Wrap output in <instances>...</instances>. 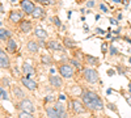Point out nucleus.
<instances>
[{"label":"nucleus","mask_w":131,"mask_h":118,"mask_svg":"<svg viewBox=\"0 0 131 118\" xmlns=\"http://www.w3.org/2000/svg\"><path fill=\"white\" fill-rule=\"evenodd\" d=\"M72 109H73L75 113H77V114H81V113L85 111L84 104H83L81 101H79V100H72Z\"/></svg>","instance_id":"obj_10"},{"label":"nucleus","mask_w":131,"mask_h":118,"mask_svg":"<svg viewBox=\"0 0 131 118\" xmlns=\"http://www.w3.org/2000/svg\"><path fill=\"white\" fill-rule=\"evenodd\" d=\"M30 16L33 18H45V11L42 9V7H36L34 12Z\"/></svg>","instance_id":"obj_18"},{"label":"nucleus","mask_w":131,"mask_h":118,"mask_svg":"<svg viewBox=\"0 0 131 118\" xmlns=\"http://www.w3.org/2000/svg\"><path fill=\"white\" fill-rule=\"evenodd\" d=\"M59 72H60V75L63 76V78H72L73 76V68L69 64H62V66H59Z\"/></svg>","instance_id":"obj_5"},{"label":"nucleus","mask_w":131,"mask_h":118,"mask_svg":"<svg viewBox=\"0 0 131 118\" xmlns=\"http://www.w3.org/2000/svg\"><path fill=\"white\" fill-rule=\"evenodd\" d=\"M84 79L91 84H96L98 81V72L94 68H84Z\"/></svg>","instance_id":"obj_2"},{"label":"nucleus","mask_w":131,"mask_h":118,"mask_svg":"<svg viewBox=\"0 0 131 118\" xmlns=\"http://www.w3.org/2000/svg\"><path fill=\"white\" fill-rule=\"evenodd\" d=\"M41 62L43 64H51L53 63V58L50 55H41Z\"/></svg>","instance_id":"obj_24"},{"label":"nucleus","mask_w":131,"mask_h":118,"mask_svg":"<svg viewBox=\"0 0 131 118\" xmlns=\"http://www.w3.org/2000/svg\"><path fill=\"white\" fill-rule=\"evenodd\" d=\"M46 47L49 50H51V51H64V49H66L64 46H62V45L59 42H56V41H47Z\"/></svg>","instance_id":"obj_6"},{"label":"nucleus","mask_w":131,"mask_h":118,"mask_svg":"<svg viewBox=\"0 0 131 118\" xmlns=\"http://www.w3.org/2000/svg\"><path fill=\"white\" fill-rule=\"evenodd\" d=\"M129 1H130V0H122V3L124 5H129Z\"/></svg>","instance_id":"obj_38"},{"label":"nucleus","mask_w":131,"mask_h":118,"mask_svg":"<svg viewBox=\"0 0 131 118\" xmlns=\"http://www.w3.org/2000/svg\"><path fill=\"white\" fill-rule=\"evenodd\" d=\"M63 43H64V47L66 49H71V47H73L76 45L75 41H72L71 38H68V37H64L63 38Z\"/></svg>","instance_id":"obj_22"},{"label":"nucleus","mask_w":131,"mask_h":118,"mask_svg":"<svg viewBox=\"0 0 131 118\" xmlns=\"http://www.w3.org/2000/svg\"><path fill=\"white\" fill-rule=\"evenodd\" d=\"M56 109V113H58L59 118H67V110H66V106L63 105L60 101H58V102L55 104V106H54Z\"/></svg>","instance_id":"obj_11"},{"label":"nucleus","mask_w":131,"mask_h":118,"mask_svg":"<svg viewBox=\"0 0 131 118\" xmlns=\"http://www.w3.org/2000/svg\"><path fill=\"white\" fill-rule=\"evenodd\" d=\"M49 80H50V84L53 85V87H55V88H60L62 84H63L62 79H60L59 76H55V75H50Z\"/></svg>","instance_id":"obj_12"},{"label":"nucleus","mask_w":131,"mask_h":118,"mask_svg":"<svg viewBox=\"0 0 131 118\" xmlns=\"http://www.w3.org/2000/svg\"><path fill=\"white\" fill-rule=\"evenodd\" d=\"M3 83H4V85H8L9 83H8V79H3Z\"/></svg>","instance_id":"obj_37"},{"label":"nucleus","mask_w":131,"mask_h":118,"mask_svg":"<svg viewBox=\"0 0 131 118\" xmlns=\"http://www.w3.org/2000/svg\"><path fill=\"white\" fill-rule=\"evenodd\" d=\"M129 62H130V63H131V58H130V59H129Z\"/></svg>","instance_id":"obj_44"},{"label":"nucleus","mask_w":131,"mask_h":118,"mask_svg":"<svg viewBox=\"0 0 131 118\" xmlns=\"http://www.w3.org/2000/svg\"><path fill=\"white\" fill-rule=\"evenodd\" d=\"M45 104H50V102H53V101H55V97H54V94H49V96H46L45 97Z\"/></svg>","instance_id":"obj_28"},{"label":"nucleus","mask_w":131,"mask_h":118,"mask_svg":"<svg viewBox=\"0 0 131 118\" xmlns=\"http://www.w3.org/2000/svg\"><path fill=\"white\" fill-rule=\"evenodd\" d=\"M0 97L1 98H4V100H7V93H5V91H0Z\"/></svg>","instance_id":"obj_33"},{"label":"nucleus","mask_w":131,"mask_h":118,"mask_svg":"<svg viewBox=\"0 0 131 118\" xmlns=\"http://www.w3.org/2000/svg\"><path fill=\"white\" fill-rule=\"evenodd\" d=\"M108 108L111 109V110H114V111H117V106H114L113 104H108Z\"/></svg>","instance_id":"obj_35"},{"label":"nucleus","mask_w":131,"mask_h":118,"mask_svg":"<svg viewBox=\"0 0 131 118\" xmlns=\"http://www.w3.org/2000/svg\"><path fill=\"white\" fill-rule=\"evenodd\" d=\"M9 67H11V62L8 55L0 49V68H9Z\"/></svg>","instance_id":"obj_8"},{"label":"nucleus","mask_w":131,"mask_h":118,"mask_svg":"<svg viewBox=\"0 0 131 118\" xmlns=\"http://www.w3.org/2000/svg\"><path fill=\"white\" fill-rule=\"evenodd\" d=\"M18 118H34L31 113H26V111H21L18 113Z\"/></svg>","instance_id":"obj_25"},{"label":"nucleus","mask_w":131,"mask_h":118,"mask_svg":"<svg viewBox=\"0 0 131 118\" xmlns=\"http://www.w3.org/2000/svg\"><path fill=\"white\" fill-rule=\"evenodd\" d=\"M113 1H114V3H121L122 0H113Z\"/></svg>","instance_id":"obj_41"},{"label":"nucleus","mask_w":131,"mask_h":118,"mask_svg":"<svg viewBox=\"0 0 131 118\" xmlns=\"http://www.w3.org/2000/svg\"><path fill=\"white\" fill-rule=\"evenodd\" d=\"M0 12H3V5L0 4Z\"/></svg>","instance_id":"obj_42"},{"label":"nucleus","mask_w":131,"mask_h":118,"mask_svg":"<svg viewBox=\"0 0 131 118\" xmlns=\"http://www.w3.org/2000/svg\"><path fill=\"white\" fill-rule=\"evenodd\" d=\"M0 26H1V22H0Z\"/></svg>","instance_id":"obj_45"},{"label":"nucleus","mask_w":131,"mask_h":118,"mask_svg":"<svg viewBox=\"0 0 131 118\" xmlns=\"http://www.w3.org/2000/svg\"><path fill=\"white\" fill-rule=\"evenodd\" d=\"M9 1H12V3H13V1H16V0H9Z\"/></svg>","instance_id":"obj_43"},{"label":"nucleus","mask_w":131,"mask_h":118,"mask_svg":"<svg viewBox=\"0 0 131 118\" xmlns=\"http://www.w3.org/2000/svg\"><path fill=\"white\" fill-rule=\"evenodd\" d=\"M85 62L88 63V64L91 66H97L98 64V58H96V56H92V55H85Z\"/></svg>","instance_id":"obj_21"},{"label":"nucleus","mask_w":131,"mask_h":118,"mask_svg":"<svg viewBox=\"0 0 131 118\" xmlns=\"http://www.w3.org/2000/svg\"><path fill=\"white\" fill-rule=\"evenodd\" d=\"M20 109L22 111H26V113H34V105L31 104V101L29 100V98H22V100L20 101Z\"/></svg>","instance_id":"obj_4"},{"label":"nucleus","mask_w":131,"mask_h":118,"mask_svg":"<svg viewBox=\"0 0 131 118\" xmlns=\"http://www.w3.org/2000/svg\"><path fill=\"white\" fill-rule=\"evenodd\" d=\"M46 114H47L49 118H59L58 113H56V109L53 108V106H47L46 108Z\"/></svg>","instance_id":"obj_19"},{"label":"nucleus","mask_w":131,"mask_h":118,"mask_svg":"<svg viewBox=\"0 0 131 118\" xmlns=\"http://www.w3.org/2000/svg\"><path fill=\"white\" fill-rule=\"evenodd\" d=\"M9 38H12L11 31L7 29H0V39L1 41H8Z\"/></svg>","instance_id":"obj_20"},{"label":"nucleus","mask_w":131,"mask_h":118,"mask_svg":"<svg viewBox=\"0 0 131 118\" xmlns=\"http://www.w3.org/2000/svg\"><path fill=\"white\" fill-rule=\"evenodd\" d=\"M108 75H110V76L114 75V71H108Z\"/></svg>","instance_id":"obj_40"},{"label":"nucleus","mask_w":131,"mask_h":118,"mask_svg":"<svg viewBox=\"0 0 131 118\" xmlns=\"http://www.w3.org/2000/svg\"><path fill=\"white\" fill-rule=\"evenodd\" d=\"M101 51H102V54H105V53L109 51V49H108V43H106V42H102V45H101Z\"/></svg>","instance_id":"obj_30"},{"label":"nucleus","mask_w":131,"mask_h":118,"mask_svg":"<svg viewBox=\"0 0 131 118\" xmlns=\"http://www.w3.org/2000/svg\"><path fill=\"white\" fill-rule=\"evenodd\" d=\"M109 53L111 54V55H117V54H118V50H117V47H114L113 45H111V46L109 47Z\"/></svg>","instance_id":"obj_31"},{"label":"nucleus","mask_w":131,"mask_h":118,"mask_svg":"<svg viewBox=\"0 0 131 118\" xmlns=\"http://www.w3.org/2000/svg\"><path fill=\"white\" fill-rule=\"evenodd\" d=\"M58 101H60V102H62V101H66V96L64 94H59V100Z\"/></svg>","instance_id":"obj_36"},{"label":"nucleus","mask_w":131,"mask_h":118,"mask_svg":"<svg viewBox=\"0 0 131 118\" xmlns=\"http://www.w3.org/2000/svg\"><path fill=\"white\" fill-rule=\"evenodd\" d=\"M69 63H71V64H72L73 67H76V68L81 70V64H80V63H79L77 60L75 59V58H73V59H69Z\"/></svg>","instance_id":"obj_27"},{"label":"nucleus","mask_w":131,"mask_h":118,"mask_svg":"<svg viewBox=\"0 0 131 118\" xmlns=\"http://www.w3.org/2000/svg\"><path fill=\"white\" fill-rule=\"evenodd\" d=\"M87 7L88 8H93L94 7V1H93V0H89V1L87 3Z\"/></svg>","instance_id":"obj_34"},{"label":"nucleus","mask_w":131,"mask_h":118,"mask_svg":"<svg viewBox=\"0 0 131 118\" xmlns=\"http://www.w3.org/2000/svg\"><path fill=\"white\" fill-rule=\"evenodd\" d=\"M34 34H36L39 39H47V37H49L47 31L45 30L43 28H41V26H37L36 29H34Z\"/></svg>","instance_id":"obj_13"},{"label":"nucleus","mask_w":131,"mask_h":118,"mask_svg":"<svg viewBox=\"0 0 131 118\" xmlns=\"http://www.w3.org/2000/svg\"><path fill=\"white\" fill-rule=\"evenodd\" d=\"M7 49H8V51L11 54H15L16 51H17V45H16L13 38H9V39L7 41Z\"/></svg>","instance_id":"obj_16"},{"label":"nucleus","mask_w":131,"mask_h":118,"mask_svg":"<svg viewBox=\"0 0 131 118\" xmlns=\"http://www.w3.org/2000/svg\"><path fill=\"white\" fill-rule=\"evenodd\" d=\"M51 21H53L54 24H55L56 26H58V28H62V22H60V20H59V17H58V16H54V17L51 18Z\"/></svg>","instance_id":"obj_26"},{"label":"nucleus","mask_w":131,"mask_h":118,"mask_svg":"<svg viewBox=\"0 0 131 118\" xmlns=\"http://www.w3.org/2000/svg\"><path fill=\"white\" fill-rule=\"evenodd\" d=\"M22 72L26 75V78H30V76L34 74V68L29 63H24V64H22Z\"/></svg>","instance_id":"obj_17"},{"label":"nucleus","mask_w":131,"mask_h":118,"mask_svg":"<svg viewBox=\"0 0 131 118\" xmlns=\"http://www.w3.org/2000/svg\"><path fill=\"white\" fill-rule=\"evenodd\" d=\"M36 1H38V0H36Z\"/></svg>","instance_id":"obj_46"},{"label":"nucleus","mask_w":131,"mask_h":118,"mask_svg":"<svg viewBox=\"0 0 131 118\" xmlns=\"http://www.w3.org/2000/svg\"><path fill=\"white\" fill-rule=\"evenodd\" d=\"M110 22H111V24H117V20H114V18H110Z\"/></svg>","instance_id":"obj_39"},{"label":"nucleus","mask_w":131,"mask_h":118,"mask_svg":"<svg viewBox=\"0 0 131 118\" xmlns=\"http://www.w3.org/2000/svg\"><path fill=\"white\" fill-rule=\"evenodd\" d=\"M130 28H131V26H130Z\"/></svg>","instance_id":"obj_47"},{"label":"nucleus","mask_w":131,"mask_h":118,"mask_svg":"<svg viewBox=\"0 0 131 118\" xmlns=\"http://www.w3.org/2000/svg\"><path fill=\"white\" fill-rule=\"evenodd\" d=\"M20 30L22 31V33H29V31L31 30V22L22 20L20 22Z\"/></svg>","instance_id":"obj_14"},{"label":"nucleus","mask_w":131,"mask_h":118,"mask_svg":"<svg viewBox=\"0 0 131 118\" xmlns=\"http://www.w3.org/2000/svg\"><path fill=\"white\" fill-rule=\"evenodd\" d=\"M100 9H101L102 12H105V13H106V12L109 11V9H108V5H105L104 3H102V4H100Z\"/></svg>","instance_id":"obj_32"},{"label":"nucleus","mask_w":131,"mask_h":118,"mask_svg":"<svg viewBox=\"0 0 131 118\" xmlns=\"http://www.w3.org/2000/svg\"><path fill=\"white\" fill-rule=\"evenodd\" d=\"M81 98H83V101H84V105L88 106L91 110H101L102 108H104L101 97L92 91L84 89V92L81 93Z\"/></svg>","instance_id":"obj_1"},{"label":"nucleus","mask_w":131,"mask_h":118,"mask_svg":"<svg viewBox=\"0 0 131 118\" xmlns=\"http://www.w3.org/2000/svg\"><path fill=\"white\" fill-rule=\"evenodd\" d=\"M21 83L24 84V87L28 88L29 91H36V89L38 88L37 83L34 80H31L30 78H21Z\"/></svg>","instance_id":"obj_7"},{"label":"nucleus","mask_w":131,"mask_h":118,"mask_svg":"<svg viewBox=\"0 0 131 118\" xmlns=\"http://www.w3.org/2000/svg\"><path fill=\"white\" fill-rule=\"evenodd\" d=\"M54 1H55V0H38V3L42 5H50L51 3H54Z\"/></svg>","instance_id":"obj_29"},{"label":"nucleus","mask_w":131,"mask_h":118,"mask_svg":"<svg viewBox=\"0 0 131 118\" xmlns=\"http://www.w3.org/2000/svg\"><path fill=\"white\" fill-rule=\"evenodd\" d=\"M20 7L22 9V12L26 15H31L34 12V9H36V5H34V3L31 0H21Z\"/></svg>","instance_id":"obj_3"},{"label":"nucleus","mask_w":131,"mask_h":118,"mask_svg":"<svg viewBox=\"0 0 131 118\" xmlns=\"http://www.w3.org/2000/svg\"><path fill=\"white\" fill-rule=\"evenodd\" d=\"M26 49H28V51H29V53L36 54V53H38L39 46H38V43L34 42V41H29V42L26 43Z\"/></svg>","instance_id":"obj_15"},{"label":"nucleus","mask_w":131,"mask_h":118,"mask_svg":"<svg viewBox=\"0 0 131 118\" xmlns=\"http://www.w3.org/2000/svg\"><path fill=\"white\" fill-rule=\"evenodd\" d=\"M22 17H24V15L21 13V11H11V13H9V20L12 22H16V24H20L22 21Z\"/></svg>","instance_id":"obj_9"},{"label":"nucleus","mask_w":131,"mask_h":118,"mask_svg":"<svg viewBox=\"0 0 131 118\" xmlns=\"http://www.w3.org/2000/svg\"><path fill=\"white\" fill-rule=\"evenodd\" d=\"M13 93H15V96L17 97V98H20V100H22V98L25 97V93H24V92H22L18 87H15V88H13Z\"/></svg>","instance_id":"obj_23"},{"label":"nucleus","mask_w":131,"mask_h":118,"mask_svg":"<svg viewBox=\"0 0 131 118\" xmlns=\"http://www.w3.org/2000/svg\"><path fill=\"white\" fill-rule=\"evenodd\" d=\"M8 118H9V117H8Z\"/></svg>","instance_id":"obj_48"}]
</instances>
